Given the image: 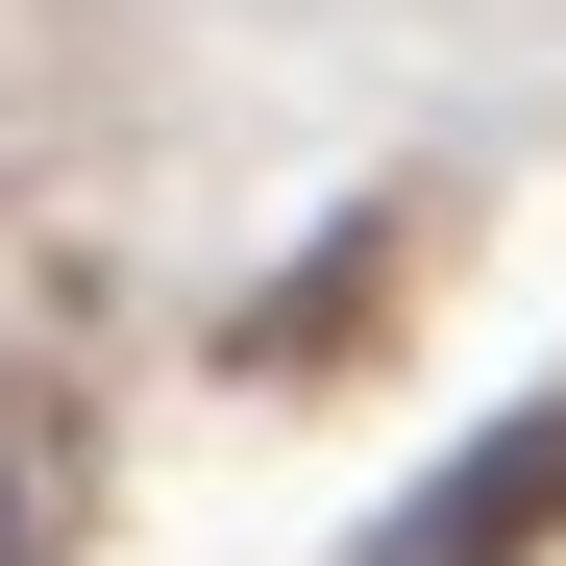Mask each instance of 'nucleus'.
<instances>
[{
  "instance_id": "nucleus-2",
  "label": "nucleus",
  "mask_w": 566,
  "mask_h": 566,
  "mask_svg": "<svg viewBox=\"0 0 566 566\" xmlns=\"http://www.w3.org/2000/svg\"><path fill=\"white\" fill-rule=\"evenodd\" d=\"M0 566H25V542H0Z\"/></svg>"
},
{
  "instance_id": "nucleus-1",
  "label": "nucleus",
  "mask_w": 566,
  "mask_h": 566,
  "mask_svg": "<svg viewBox=\"0 0 566 566\" xmlns=\"http://www.w3.org/2000/svg\"><path fill=\"white\" fill-rule=\"evenodd\" d=\"M542 542H566V395L493 419V443H443V493L369 542V566H542Z\"/></svg>"
}]
</instances>
